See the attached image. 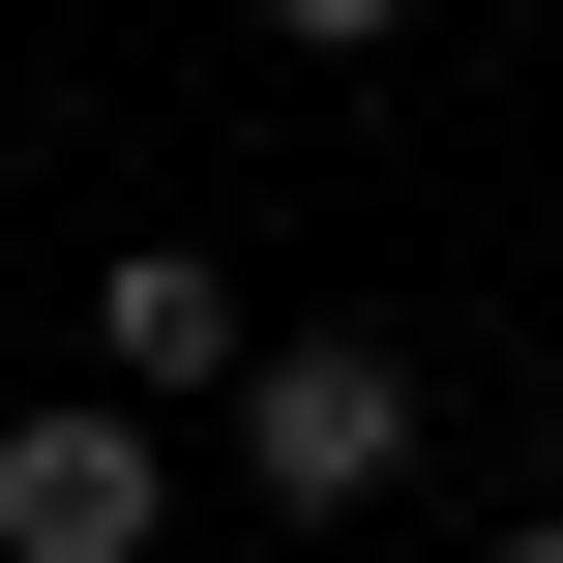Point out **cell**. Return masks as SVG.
<instances>
[{
    "instance_id": "3957f363",
    "label": "cell",
    "mask_w": 563,
    "mask_h": 563,
    "mask_svg": "<svg viewBox=\"0 0 563 563\" xmlns=\"http://www.w3.org/2000/svg\"><path fill=\"white\" fill-rule=\"evenodd\" d=\"M89 386H148V416H238V386H267V297H238L208 238H119V267H89Z\"/></svg>"
},
{
    "instance_id": "8992f818",
    "label": "cell",
    "mask_w": 563,
    "mask_h": 563,
    "mask_svg": "<svg viewBox=\"0 0 563 563\" xmlns=\"http://www.w3.org/2000/svg\"><path fill=\"white\" fill-rule=\"evenodd\" d=\"M327 563H356V534H327Z\"/></svg>"
},
{
    "instance_id": "5b68a950",
    "label": "cell",
    "mask_w": 563,
    "mask_h": 563,
    "mask_svg": "<svg viewBox=\"0 0 563 563\" xmlns=\"http://www.w3.org/2000/svg\"><path fill=\"white\" fill-rule=\"evenodd\" d=\"M475 563H563V505H534V534H475Z\"/></svg>"
},
{
    "instance_id": "6da1fadb",
    "label": "cell",
    "mask_w": 563,
    "mask_h": 563,
    "mask_svg": "<svg viewBox=\"0 0 563 563\" xmlns=\"http://www.w3.org/2000/svg\"><path fill=\"white\" fill-rule=\"evenodd\" d=\"M416 445H445L416 327H267V386H238V505H267V534H386Z\"/></svg>"
},
{
    "instance_id": "7a4b0ae2",
    "label": "cell",
    "mask_w": 563,
    "mask_h": 563,
    "mask_svg": "<svg viewBox=\"0 0 563 563\" xmlns=\"http://www.w3.org/2000/svg\"><path fill=\"white\" fill-rule=\"evenodd\" d=\"M178 534V416L148 386H30L0 416V563H148Z\"/></svg>"
},
{
    "instance_id": "277c9868",
    "label": "cell",
    "mask_w": 563,
    "mask_h": 563,
    "mask_svg": "<svg viewBox=\"0 0 563 563\" xmlns=\"http://www.w3.org/2000/svg\"><path fill=\"white\" fill-rule=\"evenodd\" d=\"M386 30H416V0H267V59H386Z\"/></svg>"
}]
</instances>
